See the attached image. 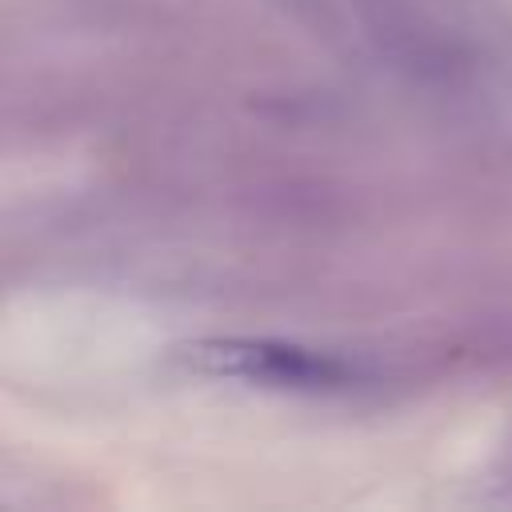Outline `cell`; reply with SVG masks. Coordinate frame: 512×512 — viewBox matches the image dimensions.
<instances>
[{
    "label": "cell",
    "mask_w": 512,
    "mask_h": 512,
    "mask_svg": "<svg viewBox=\"0 0 512 512\" xmlns=\"http://www.w3.org/2000/svg\"><path fill=\"white\" fill-rule=\"evenodd\" d=\"M180 360L192 372L276 388V392H340L360 380L356 364H348L344 356L284 340H244V336L196 340L180 348Z\"/></svg>",
    "instance_id": "1"
}]
</instances>
